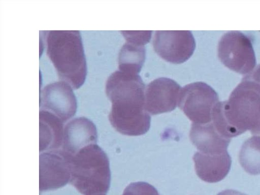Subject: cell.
<instances>
[{
	"instance_id": "cell-13",
	"label": "cell",
	"mask_w": 260,
	"mask_h": 195,
	"mask_svg": "<svg viewBox=\"0 0 260 195\" xmlns=\"http://www.w3.org/2000/svg\"><path fill=\"white\" fill-rule=\"evenodd\" d=\"M189 137L198 150L205 154L228 151L227 148L231 141L217 131L212 121L205 124L192 123Z\"/></svg>"
},
{
	"instance_id": "cell-6",
	"label": "cell",
	"mask_w": 260,
	"mask_h": 195,
	"mask_svg": "<svg viewBox=\"0 0 260 195\" xmlns=\"http://www.w3.org/2000/svg\"><path fill=\"white\" fill-rule=\"evenodd\" d=\"M109 119L116 131L127 136L144 135L150 126V116L145 110V103L140 101L112 102Z\"/></svg>"
},
{
	"instance_id": "cell-12",
	"label": "cell",
	"mask_w": 260,
	"mask_h": 195,
	"mask_svg": "<svg viewBox=\"0 0 260 195\" xmlns=\"http://www.w3.org/2000/svg\"><path fill=\"white\" fill-rule=\"evenodd\" d=\"M198 176L208 183H216L224 179L231 166V157L228 151L217 154H205L200 151L193 156Z\"/></svg>"
},
{
	"instance_id": "cell-3",
	"label": "cell",
	"mask_w": 260,
	"mask_h": 195,
	"mask_svg": "<svg viewBox=\"0 0 260 195\" xmlns=\"http://www.w3.org/2000/svg\"><path fill=\"white\" fill-rule=\"evenodd\" d=\"M111 172L109 158L96 144L85 146L72 156L70 182L83 195H106Z\"/></svg>"
},
{
	"instance_id": "cell-9",
	"label": "cell",
	"mask_w": 260,
	"mask_h": 195,
	"mask_svg": "<svg viewBox=\"0 0 260 195\" xmlns=\"http://www.w3.org/2000/svg\"><path fill=\"white\" fill-rule=\"evenodd\" d=\"M40 110L55 115L63 122L71 119L77 107L76 96L72 88L63 81L46 85L40 94Z\"/></svg>"
},
{
	"instance_id": "cell-7",
	"label": "cell",
	"mask_w": 260,
	"mask_h": 195,
	"mask_svg": "<svg viewBox=\"0 0 260 195\" xmlns=\"http://www.w3.org/2000/svg\"><path fill=\"white\" fill-rule=\"evenodd\" d=\"M72 156L62 148L40 153V191L58 189L70 181Z\"/></svg>"
},
{
	"instance_id": "cell-19",
	"label": "cell",
	"mask_w": 260,
	"mask_h": 195,
	"mask_svg": "<svg viewBox=\"0 0 260 195\" xmlns=\"http://www.w3.org/2000/svg\"><path fill=\"white\" fill-rule=\"evenodd\" d=\"M244 78L252 81L260 87V64L255 67L251 72Z\"/></svg>"
},
{
	"instance_id": "cell-15",
	"label": "cell",
	"mask_w": 260,
	"mask_h": 195,
	"mask_svg": "<svg viewBox=\"0 0 260 195\" xmlns=\"http://www.w3.org/2000/svg\"><path fill=\"white\" fill-rule=\"evenodd\" d=\"M145 52L144 45L126 41L119 53V70L138 74L145 61Z\"/></svg>"
},
{
	"instance_id": "cell-2",
	"label": "cell",
	"mask_w": 260,
	"mask_h": 195,
	"mask_svg": "<svg viewBox=\"0 0 260 195\" xmlns=\"http://www.w3.org/2000/svg\"><path fill=\"white\" fill-rule=\"evenodd\" d=\"M46 53L61 81L75 89L84 83L87 74L85 56L79 30H49Z\"/></svg>"
},
{
	"instance_id": "cell-17",
	"label": "cell",
	"mask_w": 260,
	"mask_h": 195,
	"mask_svg": "<svg viewBox=\"0 0 260 195\" xmlns=\"http://www.w3.org/2000/svg\"><path fill=\"white\" fill-rule=\"evenodd\" d=\"M122 195H159L152 185L145 182L129 184L124 190Z\"/></svg>"
},
{
	"instance_id": "cell-4",
	"label": "cell",
	"mask_w": 260,
	"mask_h": 195,
	"mask_svg": "<svg viewBox=\"0 0 260 195\" xmlns=\"http://www.w3.org/2000/svg\"><path fill=\"white\" fill-rule=\"evenodd\" d=\"M219 102L212 87L203 82H196L181 88L178 105L192 123L205 124L212 122L214 109Z\"/></svg>"
},
{
	"instance_id": "cell-1",
	"label": "cell",
	"mask_w": 260,
	"mask_h": 195,
	"mask_svg": "<svg viewBox=\"0 0 260 195\" xmlns=\"http://www.w3.org/2000/svg\"><path fill=\"white\" fill-rule=\"evenodd\" d=\"M212 121L217 131L228 138L247 131L260 136V87L243 78L229 99L216 105Z\"/></svg>"
},
{
	"instance_id": "cell-16",
	"label": "cell",
	"mask_w": 260,
	"mask_h": 195,
	"mask_svg": "<svg viewBox=\"0 0 260 195\" xmlns=\"http://www.w3.org/2000/svg\"><path fill=\"white\" fill-rule=\"evenodd\" d=\"M239 159L247 173L253 175L260 174V136L253 135L243 143Z\"/></svg>"
},
{
	"instance_id": "cell-5",
	"label": "cell",
	"mask_w": 260,
	"mask_h": 195,
	"mask_svg": "<svg viewBox=\"0 0 260 195\" xmlns=\"http://www.w3.org/2000/svg\"><path fill=\"white\" fill-rule=\"evenodd\" d=\"M217 53L224 66L239 74L246 75L255 67L251 41L240 31H231L223 34L218 44Z\"/></svg>"
},
{
	"instance_id": "cell-10",
	"label": "cell",
	"mask_w": 260,
	"mask_h": 195,
	"mask_svg": "<svg viewBox=\"0 0 260 195\" xmlns=\"http://www.w3.org/2000/svg\"><path fill=\"white\" fill-rule=\"evenodd\" d=\"M174 80L161 77L150 82L145 90V109L151 115L174 110L178 103L181 90Z\"/></svg>"
},
{
	"instance_id": "cell-18",
	"label": "cell",
	"mask_w": 260,
	"mask_h": 195,
	"mask_svg": "<svg viewBox=\"0 0 260 195\" xmlns=\"http://www.w3.org/2000/svg\"><path fill=\"white\" fill-rule=\"evenodd\" d=\"M122 34L126 39L129 41L145 45L149 42L151 35V31H122Z\"/></svg>"
},
{
	"instance_id": "cell-14",
	"label": "cell",
	"mask_w": 260,
	"mask_h": 195,
	"mask_svg": "<svg viewBox=\"0 0 260 195\" xmlns=\"http://www.w3.org/2000/svg\"><path fill=\"white\" fill-rule=\"evenodd\" d=\"M40 152H43L60 149L62 145L63 122L55 115L40 110Z\"/></svg>"
},
{
	"instance_id": "cell-20",
	"label": "cell",
	"mask_w": 260,
	"mask_h": 195,
	"mask_svg": "<svg viewBox=\"0 0 260 195\" xmlns=\"http://www.w3.org/2000/svg\"><path fill=\"white\" fill-rule=\"evenodd\" d=\"M217 195H247L243 192L234 189H226L223 190Z\"/></svg>"
},
{
	"instance_id": "cell-11",
	"label": "cell",
	"mask_w": 260,
	"mask_h": 195,
	"mask_svg": "<svg viewBox=\"0 0 260 195\" xmlns=\"http://www.w3.org/2000/svg\"><path fill=\"white\" fill-rule=\"evenodd\" d=\"M97 131L92 121L84 117L75 118L63 128L62 149L74 155L82 148L96 144Z\"/></svg>"
},
{
	"instance_id": "cell-8",
	"label": "cell",
	"mask_w": 260,
	"mask_h": 195,
	"mask_svg": "<svg viewBox=\"0 0 260 195\" xmlns=\"http://www.w3.org/2000/svg\"><path fill=\"white\" fill-rule=\"evenodd\" d=\"M155 52L166 61L182 63L193 54L196 41L189 30H157L153 40Z\"/></svg>"
}]
</instances>
